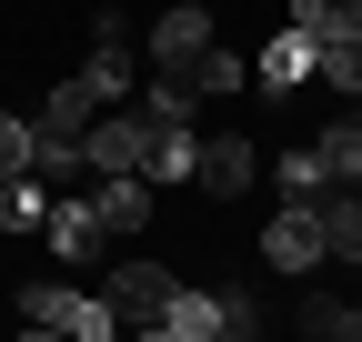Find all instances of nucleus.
<instances>
[{
	"mask_svg": "<svg viewBox=\"0 0 362 342\" xmlns=\"http://www.w3.org/2000/svg\"><path fill=\"white\" fill-rule=\"evenodd\" d=\"M151 332L161 342H242V332H262V302L252 292H192V282H171V302H161Z\"/></svg>",
	"mask_w": 362,
	"mask_h": 342,
	"instance_id": "f257e3e1",
	"label": "nucleus"
},
{
	"mask_svg": "<svg viewBox=\"0 0 362 342\" xmlns=\"http://www.w3.org/2000/svg\"><path fill=\"white\" fill-rule=\"evenodd\" d=\"M21 322H30V332H71V342H111V332H121L101 292H71V282H30V292H21Z\"/></svg>",
	"mask_w": 362,
	"mask_h": 342,
	"instance_id": "f03ea898",
	"label": "nucleus"
},
{
	"mask_svg": "<svg viewBox=\"0 0 362 342\" xmlns=\"http://www.w3.org/2000/svg\"><path fill=\"white\" fill-rule=\"evenodd\" d=\"M101 302H111V322H121V332H151V322H161V302H171V272L151 262V252H131V262H111Z\"/></svg>",
	"mask_w": 362,
	"mask_h": 342,
	"instance_id": "7ed1b4c3",
	"label": "nucleus"
},
{
	"mask_svg": "<svg viewBox=\"0 0 362 342\" xmlns=\"http://www.w3.org/2000/svg\"><path fill=\"white\" fill-rule=\"evenodd\" d=\"M262 262H272V272L332 262V252H322V211H312V201H282V211H272V232H262Z\"/></svg>",
	"mask_w": 362,
	"mask_h": 342,
	"instance_id": "20e7f679",
	"label": "nucleus"
},
{
	"mask_svg": "<svg viewBox=\"0 0 362 342\" xmlns=\"http://www.w3.org/2000/svg\"><path fill=\"white\" fill-rule=\"evenodd\" d=\"M192 182H202L211 201H232V191H252V182H262V141H242V131H221V141H202V151H192Z\"/></svg>",
	"mask_w": 362,
	"mask_h": 342,
	"instance_id": "39448f33",
	"label": "nucleus"
},
{
	"mask_svg": "<svg viewBox=\"0 0 362 342\" xmlns=\"http://www.w3.org/2000/svg\"><path fill=\"white\" fill-rule=\"evenodd\" d=\"M151 71H171L192 101H232V91H252V61L221 51V40H211V51H192V61H151Z\"/></svg>",
	"mask_w": 362,
	"mask_h": 342,
	"instance_id": "423d86ee",
	"label": "nucleus"
},
{
	"mask_svg": "<svg viewBox=\"0 0 362 342\" xmlns=\"http://www.w3.org/2000/svg\"><path fill=\"white\" fill-rule=\"evenodd\" d=\"M90 211H101V242L141 232L151 222V182H141V171H90Z\"/></svg>",
	"mask_w": 362,
	"mask_h": 342,
	"instance_id": "0eeeda50",
	"label": "nucleus"
},
{
	"mask_svg": "<svg viewBox=\"0 0 362 342\" xmlns=\"http://www.w3.org/2000/svg\"><path fill=\"white\" fill-rule=\"evenodd\" d=\"M192 151H202V131H192V121L141 111V182H192Z\"/></svg>",
	"mask_w": 362,
	"mask_h": 342,
	"instance_id": "6e6552de",
	"label": "nucleus"
},
{
	"mask_svg": "<svg viewBox=\"0 0 362 342\" xmlns=\"http://www.w3.org/2000/svg\"><path fill=\"white\" fill-rule=\"evenodd\" d=\"M40 242H51L61 262H90V252H101V211H90V191H51V211H40Z\"/></svg>",
	"mask_w": 362,
	"mask_h": 342,
	"instance_id": "1a4fd4ad",
	"label": "nucleus"
},
{
	"mask_svg": "<svg viewBox=\"0 0 362 342\" xmlns=\"http://www.w3.org/2000/svg\"><path fill=\"white\" fill-rule=\"evenodd\" d=\"M312 71H322V51H312V30H292V20H282V40H272V51L252 61V91H302Z\"/></svg>",
	"mask_w": 362,
	"mask_h": 342,
	"instance_id": "9d476101",
	"label": "nucleus"
},
{
	"mask_svg": "<svg viewBox=\"0 0 362 342\" xmlns=\"http://www.w3.org/2000/svg\"><path fill=\"white\" fill-rule=\"evenodd\" d=\"M312 211H322V252H332V262H362V182L312 191Z\"/></svg>",
	"mask_w": 362,
	"mask_h": 342,
	"instance_id": "9b49d317",
	"label": "nucleus"
},
{
	"mask_svg": "<svg viewBox=\"0 0 362 342\" xmlns=\"http://www.w3.org/2000/svg\"><path fill=\"white\" fill-rule=\"evenodd\" d=\"M90 111H101V91H90V81H51V101L30 111V131H40V141H81Z\"/></svg>",
	"mask_w": 362,
	"mask_h": 342,
	"instance_id": "f8f14e48",
	"label": "nucleus"
},
{
	"mask_svg": "<svg viewBox=\"0 0 362 342\" xmlns=\"http://www.w3.org/2000/svg\"><path fill=\"white\" fill-rule=\"evenodd\" d=\"M192 51H211V11H202V0H181V11L151 20V61H192Z\"/></svg>",
	"mask_w": 362,
	"mask_h": 342,
	"instance_id": "ddd939ff",
	"label": "nucleus"
},
{
	"mask_svg": "<svg viewBox=\"0 0 362 342\" xmlns=\"http://www.w3.org/2000/svg\"><path fill=\"white\" fill-rule=\"evenodd\" d=\"M90 91H101V101H131V81H141V61H131V40L121 30H101V40H90Z\"/></svg>",
	"mask_w": 362,
	"mask_h": 342,
	"instance_id": "4468645a",
	"label": "nucleus"
},
{
	"mask_svg": "<svg viewBox=\"0 0 362 342\" xmlns=\"http://www.w3.org/2000/svg\"><path fill=\"white\" fill-rule=\"evenodd\" d=\"M272 182H282L292 201H312V191H332V161H322V141H302V151H272Z\"/></svg>",
	"mask_w": 362,
	"mask_h": 342,
	"instance_id": "2eb2a0df",
	"label": "nucleus"
},
{
	"mask_svg": "<svg viewBox=\"0 0 362 342\" xmlns=\"http://www.w3.org/2000/svg\"><path fill=\"white\" fill-rule=\"evenodd\" d=\"M312 51H322V71H312V81H332V91H362V20H352V30H332V40H312Z\"/></svg>",
	"mask_w": 362,
	"mask_h": 342,
	"instance_id": "dca6fc26",
	"label": "nucleus"
},
{
	"mask_svg": "<svg viewBox=\"0 0 362 342\" xmlns=\"http://www.w3.org/2000/svg\"><path fill=\"white\" fill-rule=\"evenodd\" d=\"M40 211H51V182H40V171L0 182V222H11V232H40Z\"/></svg>",
	"mask_w": 362,
	"mask_h": 342,
	"instance_id": "f3484780",
	"label": "nucleus"
},
{
	"mask_svg": "<svg viewBox=\"0 0 362 342\" xmlns=\"http://www.w3.org/2000/svg\"><path fill=\"white\" fill-rule=\"evenodd\" d=\"M302 332H322V342H362V302H332V292H312V302H302Z\"/></svg>",
	"mask_w": 362,
	"mask_h": 342,
	"instance_id": "a211bd4d",
	"label": "nucleus"
},
{
	"mask_svg": "<svg viewBox=\"0 0 362 342\" xmlns=\"http://www.w3.org/2000/svg\"><path fill=\"white\" fill-rule=\"evenodd\" d=\"M30 141H40L30 121H21V111H0V182H21V171H30Z\"/></svg>",
	"mask_w": 362,
	"mask_h": 342,
	"instance_id": "6ab92c4d",
	"label": "nucleus"
},
{
	"mask_svg": "<svg viewBox=\"0 0 362 342\" xmlns=\"http://www.w3.org/2000/svg\"><path fill=\"white\" fill-rule=\"evenodd\" d=\"M322 161H332V182H362V131H352V121L322 131Z\"/></svg>",
	"mask_w": 362,
	"mask_h": 342,
	"instance_id": "aec40b11",
	"label": "nucleus"
},
{
	"mask_svg": "<svg viewBox=\"0 0 362 342\" xmlns=\"http://www.w3.org/2000/svg\"><path fill=\"white\" fill-rule=\"evenodd\" d=\"M292 30H312V40H332V30H352V11H342V0H292Z\"/></svg>",
	"mask_w": 362,
	"mask_h": 342,
	"instance_id": "412c9836",
	"label": "nucleus"
},
{
	"mask_svg": "<svg viewBox=\"0 0 362 342\" xmlns=\"http://www.w3.org/2000/svg\"><path fill=\"white\" fill-rule=\"evenodd\" d=\"M342 11H352V20H362V0H342Z\"/></svg>",
	"mask_w": 362,
	"mask_h": 342,
	"instance_id": "4be33fe9",
	"label": "nucleus"
}]
</instances>
